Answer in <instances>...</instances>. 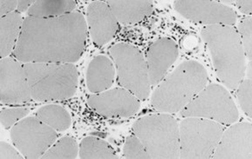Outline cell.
I'll list each match as a JSON object with an SVG mask.
<instances>
[{
	"label": "cell",
	"instance_id": "obj_1",
	"mask_svg": "<svg viewBox=\"0 0 252 159\" xmlns=\"http://www.w3.org/2000/svg\"><path fill=\"white\" fill-rule=\"evenodd\" d=\"M84 16L73 12L55 18L24 19L12 55L21 63H75L84 53L88 37Z\"/></svg>",
	"mask_w": 252,
	"mask_h": 159
},
{
	"label": "cell",
	"instance_id": "obj_2",
	"mask_svg": "<svg viewBox=\"0 0 252 159\" xmlns=\"http://www.w3.org/2000/svg\"><path fill=\"white\" fill-rule=\"evenodd\" d=\"M218 79L236 90L245 75V53L237 29L228 25L207 26L201 32Z\"/></svg>",
	"mask_w": 252,
	"mask_h": 159
},
{
	"label": "cell",
	"instance_id": "obj_3",
	"mask_svg": "<svg viewBox=\"0 0 252 159\" xmlns=\"http://www.w3.org/2000/svg\"><path fill=\"white\" fill-rule=\"evenodd\" d=\"M160 82L151 97V106L160 112L176 113L206 86L208 74L198 62L186 61Z\"/></svg>",
	"mask_w": 252,
	"mask_h": 159
},
{
	"label": "cell",
	"instance_id": "obj_4",
	"mask_svg": "<svg viewBox=\"0 0 252 159\" xmlns=\"http://www.w3.org/2000/svg\"><path fill=\"white\" fill-rule=\"evenodd\" d=\"M24 67L36 101H63L75 94L79 73L72 63H25Z\"/></svg>",
	"mask_w": 252,
	"mask_h": 159
},
{
	"label": "cell",
	"instance_id": "obj_5",
	"mask_svg": "<svg viewBox=\"0 0 252 159\" xmlns=\"http://www.w3.org/2000/svg\"><path fill=\"white\" fill-rule=\"evenodd\" d=\"M133 132L151 159H179V125L169 113L144 116L134 123Z\"/></svg>",
	"mask_w": 252,
	"mask_h": 159
},
{
	"label": "cell",
	"instance_id": "obj_6",
	"mask_svg": "<svg viewBox=\"0 0 252 159\" xmlns=\"http://www.w3.org/2000/svg\"><path fill=\"white\" fill-rule=\"evenodd\" d=\"M115 62L116 74L122 87L140 99H148L151 91L145 57L137 47L126 43L115 44L109 49Z\"/></svg>",
	"mask_w": 252,
	"mask_h": 159
},
{
	"label": "cell",
	"instance_id": "obj_7",
	"mask_svg": "<svg viewBox=\"0 0 252 159\" xmlns=\"http://www.w3.org/2000/svg\"><path fill=\"white\" fill-rule=\"evenodd\" d=\"M223 131V126L218 122L185 118L179 125V159H211Z\"/></svg>",
	"mask_w": 252,
	"mask_h": 159
},
{
	"label": "cell",
	"instance_id": "obj_8",
	"mask_svg": "<svg viewBox=\"0 0 252 159\" xmlns=\"http://www.w3.org/2000/svg\"><path fill=\"white\" fill-rule=\"evenodd\" d=\"M184 118H205L221 125L235 124L239 113L233 99L225 88L218 83L206 85L181 110Z\"/></svg>",
	"mask_w": 252,
	"mask_h": 159
},
{
	"label": "cell",
	"instance_id": "obj_9",
	"mask_svg": "<svg viewBox=\"0 0 252 159\" xmlns=\"http://www.w3.org/2000/svg\"><path fill=\"white\" fill-rule=\"evenodd\" d=\"M57 137V132L38 118H23L11 131L12 143L25 159H41Z\"/></svg>",
	"mask_w": 252,
	"mask_h": 159
},
{
	"label": "cell",
	"instance_id": "obj_10",
	"mask_svg": "<svg viewBox=\"0 0 252 159\" xmlns=\"http://www.w3.org/2000/svg\"><path fill=\"white\" fill-rule=\"evenodd\" d=\"M174 8L180 15L205 26H233L237 16L233 9L214 0H176Z\"/></svg>",
	"mask_w": 252,
	"mask_h": 159
},
{
	"label": "cell",
	"instance_id": "obj_11",
	"mask_svg": "<svg viewBox=\"0 0 252 159\" xmlns=\"http://www.w3.org/2000/svg\"><path fill=\"white\" fill-rule=\"evenodd\" d=\"M31 91L27 73L21 62L11 57L0 62V100L4 105L29 102Z\"/></svg>",
	"mask_w": 252,
	"mask_h": 159
},
{
	"label": "cell",
	"instance_id": "obj_12",
	"mask_svg": "<svg viewBox=\"0 0 252 159\" xmlns=\"http://www.w3.org/2000/svg\"><path fill=\"white\" fill-rule=\"evenodd\" d=\"M88 106L105 118H129L137 113L141 104L132 92L122 87L89 96Z\"/></svg>",
	"mask_w": 252,
	"mask_h": 159
},
{
	"label": "cell",
	"instance_id": "obj_13",
	"mask_svg": "<svg viewBox=\"0 0 252 159\" xmlns=\"http://www.w3.org/2000/svg\"><path fill=\"white\" fill-rule=\"evenodd\" d=\"M211 159H252V124H232L223 131Z\"/></svg>",
	"mask_w": 252,
	"mask_h": 159
},
{
	"label": "cell",
	"instance_id": "obj_14",
	"mask_svg": "<svg viewBox=\"0 0 252 159\" xmlns=\"http://www.w3.org/2000/svg\"><path fill=\"white\" fill-rule=\"evenodd\" d=\"M87 26L95 46H103L115 38L119 22L107 3L94 1L88 5Z\"/></svg>",
	"mask_w": 252,
	"mask_h": 159
},
{
	"label": "cell",
	"instance_id": "obj_15",
	"mask_svg": "<svg viewBox=\"0 0 252 159\" xmlns=\"http://www.w3.org/2000/svg\"><path fill=\"white\" fill-rule=\"evenodd\" d=\"M178 55V46L172 38H160L149 46L145 59L152 86L164 79Z\"/></svg>",
	"mask_w": 252,
	"mask_h": 159
},
{
	"label": "cell",
	"instance_id": "obj_16",
	"mask_svg": "<svg viewBox=\"0 0 252 159\" xmlns=\"http://www.w3.org/2000/svg\"><path fill=\"white\" fill-rule=\"evenodd\" d=\"M107 4L123 26L140 23L154 11L153 0H107Z\"/></svg>",
	"mask_w": 252,
	"mask_h": 159
},
{
	"label": "cell",
	"instance_id": "obj_17",
	"mask_svg": "<svg viewBox=\"0 0 252 159\" xmlns=\"http://www.w3.org/2000/svg\"><path fill=\"white\" fill-rule=\"evenodd\" d=\"M116 70L110 58L104 55L94 57L88 65L86 82L94 94L109 90L115 82Z\"/></svg>",
	"mask_w": 252,
	"mask_h": 159
},
{
	"label": "cell",
	"instance_id": "obj_18",
	"mask_svg": "<svg viewBox=\"0 0 252 159\" xmlns=\"http://www.w3.org/2000/svg\"><path fill=\"white\" fill-rule=\"evenodd\" d=\"M24 20L19 12H12L1 17L0 23V54L9 57L15 50L22 30Z\"/></svg>",
	"mask_w": 252,
	"mask_h": 159
},
{
	"label": "cell",
	"instance_id": "obj_19",
	"mask_svg": "<svg viewBox=\"0 0 252 159\" xmlns=\"http://www.w3.org/2000/svg\"><path fill=\"white\" fill-rule=\"evenodd\" d=\"M75 0H36L28 10V16L55 18L74 12Z\"/></svg>",
	"mask_w": 252,
	"mask_h": 159
},
{
	"label": "cell",
	"instance_id": "obj_20",
	"mask_svg": "<svg viewBox=\"0 0 252 159\" xmlns=\"http://www.w3.org/2000/svg\"><path fill=\"white\" fill-rule=\"evenodd\" d=\"M79 155L81 159H119L114 148L96 136H86L80 142Z\"/></svg>",
	"mask_w": 252,
	"mask_h": 159
},
{
	"label": "cell",
	"instance_id": "obj_21",
	"mask_svg": "<svg viewBox=\"0 0 252 159\" xmlns=\"http://www.w3.org/2000/svg\"><path fill=\"white\" fill-rule=\"evenodd\" d=\"M37 118L56 132H65L72 125V118L64 107L48 105L41 107L37 112Z\"/></svg>",
	"mask_w": 252,
	"mask_h": 159
},
{
	"label": "cell",
	"instance_id": "obj_22",
	"mask_svg": "<svg viewBox=\"0 0 252 159\" xmlns=\"http://www.w3.org/2000/svg\"><path fill=\"white\" fill-rule=\"evenodd\" d=\"M79 154V147L72 136H64L55 142L41 157L44 159H75Z\"/></svg>",
	"mask_w": 252,
	"mask_h": 159
},
{
	"label": "cell",
	"instance_id": "obj_23",
	"mask_svg": "<svg viewBox=\"0 0 252 159\" xmlns=\"http://www.w3.org/2000/svg\"><path fill=\"white\" fill-rule=\"evenodd\" d=\"M123 154V158L125 159H151L145 146L134 134L126 137Z\"/></svg>",
	"mask_w": 252,
	"mask_h": 159
},
{
	"label": "cell",
	"instance_id": "obj_24",
	"mask_svg": "<svg viewBox=\"0 0 252 159\" xmlns=\"http://www.w3.org/2000/svg\"><path fill=\"white\" fill-rule=\"evenodd\" d=\"M237 101L239 103L241 109L245 112L249 118H252V80L246 78L241 81L237 86Z\"/></svg>",
	"mask_w": 252,
	"mask_h": 159
},
{
	"label": "cell",
	"instance_id": "obj_25",
	"mask_svg": "<svg viewBox=\"0 0 252 159\" xmlns=\"http://www.w3.org/2000/svg\"><path fill=\"white\" fill-rule=\"evenodd\" d=\"M238 34L241 43L245 51V56L249 60L252 58V16H247L242 19L238 26Z\"/></svg>",
	"mask_w": 252,
	"mask_h": 159
},
{
	"label": "cell",
	"instance_id": "obj_26",
	"mask_svg": "<svg viewBox=\"0 0 252 159\" xmlns=\"http://www.w3.org/2000/svg\"><path fill=\"white\" fill-rule=\"evenodd\" d=\"M29 113L27 107L3 108L1 110V124L5 129L12 128L18 122L26 118Z\"/></svg>",
	"mask_w": 252,
	"mask_h": 159
},
{
	"label": "cell",
	"instance_id": "obj_27",
	"mask_svg": "<svg viewBox=\"0 0 252 159\" xmlns=\"http://www.w3.org/2000/svg\"><path fill=\"white\" fill-rule=\"evenodd\" d=\"M24 156L5 142L0 143V159H21Z\"/></svg>",
	"mask_w": 252,
	"mask_h": 159
},
{
	"label": "cell",
	"instance_id": "obj_28",
	"mask_svg": "<svg viewBox=\"0 0 252 159\" xmlns=\"http://www.w3.org/2000/svg\"><path fill=\"white\" fill-rule=\"evenodd\" d=\"M0 12L2 17L11 12H15L16 9H18L19 0H0Z\"/></svg>",
	"mask_w": 252,
	"mask_h": 159
},
{
	"label": "cell",
	"instance_id": "obj_29",
	"mask_svg": "<svg viewBox=\"0 0 252 159\" xmlns=\"http://www.w3.org/2000/svg\"><path fill=\"white\" fill-rule=\"evenodd\" d=\"M237 6L242 13L252 16V0H235Z\"/></svg>",
	"mask_w": 252,
	"mask_h": 159
},
{
	"label": "cell",
	"instance_id": "obj_30",
	"mask_svg": "<svg viewBox=\"0 0 252 159\" xmlns=\"http://www.w3.org/2000/svg\"><path fill=\"white\" fill-rule=\"evenodd\" d=\"M36 0H19V4H18V12H24L27 10H29L32 4H34Z\"/></svg>",
	"mask_w": 252,
	"mask_h": 159
},
{
	"label": "cell",
	"instance_id": "obj_31",
	"mask_svg": "<svg viewBox=\"0 0 252 159\" xmlns=\"http://www.w3.org/2000/svg\"><path fill=\"white\" fill-rule=\"evenodd\" d=\"M220 1L222 3H226V4H231V3L235 2V0H220Z\"/></svg>",
	"mask_w": 252,
	"mask_h": 159
}]
</instances>
